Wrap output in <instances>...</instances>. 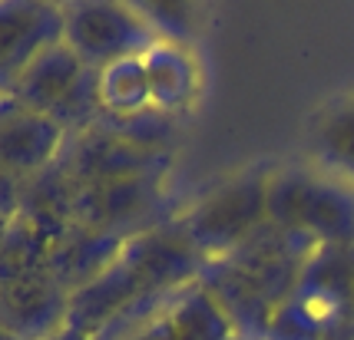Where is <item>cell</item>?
Wrapping results in <instances>:
<instances>
[{
  "label": "cell",
  "mask_w": 354,
  "mask_h": 340,
  "mask_svg": "<svg viewBox=\"0 0 354 340\" xmlns=\"http://www.w3.org/2000/svg\"><path fill=\"white\" fill-rule=\"evenodd\" d=\"M268 221L301 228L318 245H354V188L305 169H285L268 179Z\"/></svg>",
  "instance_id": "cell-1"
},
{
  "label": "cell",
  "mask_w": 354,
  "mask_h": 340,
  "mask_svg": "<svg viewBox=\"0 0 354 340\" xmlns=\"http://www.w3.org/2000/svg\"><path fill=\"white\" fill-rule=\"evenodd\" d=\"M268 179L265 172H245L202 195L189 212L176 215L185 238L202 258H225L268 218Z\"/></svg>",
  "instance_id": "cell-2"
},
{
  "label": "cell",
  "mask_w": 354,
  "mask_h": 340,
  "mask_svg": "<svg viewBox=\"0 0 354 340\" xmlns=\"http://www.w3.org/2000/svg\"><path fill=\"white\" fill-rule=\"evenodd\" d=\"M63 43L93 70H106L120 60L146 57L159 43L153 23L139 14L136 3L77 0L60 3Z\"/></svg>",
  "instance_id": "cell-3"
},
{
  "label": "cell",
  "mask_w": 354,
  "mask_h": 340,
  "mask_svg": "<svg viewBox=\"0 0 354 340\" xmlns=\"http://www.w3.org/2000/svg\"><path fill=\"white\" fill-rule=\"evenodd\" d=\"M57 162L77 186H103V182H123V179H149V175L166 179L172 166L169 155L142 152L120 136L106 132L103 126L66 136Z\"/></svg>",
  "instance_id": "cell-4"
},
{
  "label": "cell",
  "mask_w": 354,
  "mask_h": 340,
  "mask_svg": "<svg viewBox=\"0 0 354 340\" xmlns=\"http://www.w3.org/2000/svg\"><path fill=\"white\" fill-rule=\"evenodd\" d=\"M166 179H123V182H103V186H80L77 192V225H86L93 232L133 234L159 225L156 212L162 208Z\"/></svg>",
  "instance_id": "cell-5"
},
{
  "label": "cell",
  "mask_w": 354,
  "mask_h": 340,
  "mask_svg": "<svg viewBox=\"0 0 354 340\" xmlns=\"http://www.w3.org/2000/svg\"><path fill=\"white\" fill-rule=\"evenodd\" d=\"M120 258L139 278L146 291H183L185 284L199 278L205 258L199 248L185 238L176 218H162L159 225L126 238Z\"/></svg>",
  "instance_id": "cell-6"
},
{
  "label": "cell",
  "mask_w": 354,
  "mask_h": 340,
  "mask_svg": "<svg viewBox=\"0 0 354 340\" xmlns=\"http://www.w3.org/2000/svg\"><path fill=\"white\" fill-rule=\"evenodd\" d=\"M63 40L60 3L0 0V99H10L24 70Z\"/></svg>",
  "instance_id": "cell-7"
},
{
  "label": "cell",
  "mask_w": 354,
  "mask_h": 340,
  "mask_svg": "<svg viewBox=\"0 0 354 340\" xmlns=\"http://www.w3.org/2000/svg\"><path fill=\"white\" fill-rule=\"evenodd\" d=\"M295 301L324 327V337L354 317V258L348 245H322L301 268Z\"/></svg>",
  "instance_id": "cell-8"
},
{
  "label": "cell",
  "mask_w": 354,
  "mask_h": 340,
  "mask_svg": "<svg viewBox=\"0 0 354 340\" xmlns=\"http://www.w3.org/2000/svg\"><path fill=\"white\" fill-rule=\"evenodd\" d=\"M66 132L50 116L20 109L7 99L0 109V172L14 182H27L50 169L60 155Z\"/></svg>",
  "instance_id": "cell-9"
},
{
  "label": "cell",
  "mask_w": 354,
  "mask_h": 340,
  "mask_svg": "<svg viewBox=\"0 0 354 340\" xmlns=\"http://www.w3.org/2000/svg\"><path fill=\"white\" fill-rule=\"evenodd\" d=\"M66 310H70V294L50 278V271L10 281L0 291V327L20 340L53 337L66 327Z\"/></svg>",
  "instance_id": "cell-10"
},
{
  "label": "cell",
  "mask_w": 354,
  "mask_h": 340,
  "mask_svg": "<svg viewBox=\"0 0 354 340\" xmlns=\"http://www.w3.org/2000/svg\"><path fill=\"white\" fill-rule=\"evenodd\" d=\"M196 281L222 304V310L229 314L232 327L242 340L268 337V327H272L278 308L268 301L262 284L252 274H245L239 264H232L229 258H205Z\"/></svg>",
  "instance_id": "cell-11"
},
{
  "label": "cell",
  "mask_w": 354,
  "mask_h": 340,
  "mask_svg": "<svg viewBox=\"0 0 354 340\" xmlns=\"http://www.w3.org/2000/svg\"><path fill=\"white\" fill-rule=\"evenodd\" d=\"M126 238L106 232H93L86 225H73L50 245L46 271L66 294L83 291L90 281H96L109 264L120 258Z\"/></svg>",
  "instance_id": "cell-12"
},
{
  "label": "cell",
  "mask_w": 354,
  "mask_h": 340,
  "mask_svg": "<svg viewBox=\"0 0 354 340\" xmlns=\"http://www.w3.org/2000/svg\"><path fill=\"white\" fill-rule=\"evenodd\" d=\"M86 70H90V66L60 40V43L46 47L44 53L24 70V77H20V83H17V90L10 99H14L20 109L50 116V112L70 96V90L83 79Z\"/></svg>",
  "instance_id": "cell-13"
},
{
  "label": "cell",
  "mask_w": 354,
  "mask_h": 340,
  "mask_svg": "<svg viewBox=\"0 0 354 340\" xmlns=\"http://www.w3.org/2000/svg\"><path fill=\"white\" fill-rule=\"evenodd\" d=\"M77 192L80 186L63 172L60 162H53L40 175L20 182L17 215L27 218L33 228L44 238H50V245H53L60 234H66L77 225Z\"/></svg>",
  "instance_id": "cell-14"
},
{
  "label": "cell",
  "mask_w": 354,
  "mask_h": 340,
  "mask_svg": "<svg viewBox=\"0 0 354 340\" xmlns=\"http://www.w3.org/2000/svg\"><path fill=\"white\" fill-rule=\"evenodd\" d=\"M139 294H146V288L139 284V278L126 268L123 258L109 264L106 271L96 281H90L83 291L70 294V310H66V327H73L80 334L93 337L126 308L133 304Z\"/></svg>",
  "instance_id": "cell-15"
},
{
  "label": "cell",
  "mask_w": 354,
  "mask_h": 340,
  "mask_svg": "<svg viewBox=\"0 0 354 340\" xmlns=\"http://www.w3.org/2000/svg\"><path fill=\"white\" fill-rule=\"evenodd\" d=\"M146 79H149V96L153 106L162 112H183L192 106V99L199 93V63L192 60V53L179 43H166L159 40L146 57Z\"/></svg>",
  "instance_id": "cell-16"
},
{
  "label": "cell",
  "mask_w": 354,
  "mask_h": 340,
  "mask_svg": "<svg viewBox=\"0 0 354 340\" xmlns=\"http://www.w3.org/2000/svg\"><path fill=\"white\" fill-rule=\"evenodd\" d=\"M166 321L176 340H229L235 337L229 314L222 310L212 294L202 288L199 281L185 284L183 291L172 297Z\"/></svg>",
  "instance_id": "cell-17"
},
{
  "label": "cell",
  "mask_w": 354,
  "mask_h": 340,
  "mask_svg": "<svg viewBox=\"0 0 354 340\" xmlns=\"http://www.w3.org/2000/svg\"><path fill=\"white\" fill-rule=\"evenodd\" d=\"M311 146L324 172L354 188V96L324 109L315 123Z\"/></svg>",
  "instance_id": "cell-18"
},
{
  "label": "cell",
  "mask_w": 354,
  "mask_h": 340,
  "mask_svg": "<svg viewBox=\"0 0 354 340\" xmlns=\"http://www.w3.org/2000/svg\"><path fill=\"white\" fill-rule=\"evenodd\" d=\"M46 258H50V238H44L24 215L10 218L0 238V284L46 271Z\"/></svg>",
  "instance_id": "cell-19"
},
{
  "label": "cell",
  "mask_w": 354,
  "mask_h": 340,
  "mask_svg": "<svg viewBox=\"0 0 354 340\" xmlns=\"http://www.w3.org/2000/svg\"><path fill=\"white\" fill-rule=\"evenodd\" d=\"M100 99H103L106 116H133L139 109L153 106L142 57L120 60L106 70H100Z\"/></svg>",
  "instance_id": "cell-20"
},
{
  "label": "cell",
  "mask_w": 354,
  "mask_h": 340,
  "mask_svg": "<svg viewBox=\"0 0 354 340\" xmlns=\"http://www.w3.org/2000/svg\"><path fill=\"white\" fill-rule=\"evenodd\" d=\"M96 126H103L106 132L120 136L123 142L136 146L142 152H156V155H169V146L176 142V129H179L172 112H162L156 106L139 109L133 116H106L103 112V119Z\"/></svg>",
  "instance_id": "cell-21"
},
{
  "label": "cell",
  "mask_w": 354,
  "mask_h": 340,
  "mask_svg": "<svg viewBox=\"0 0 354 340\" xmlns=\"http://www.w3.org/2000/svg\"><path fill=\"white\" fill-rule=\"evenodd\" d=\"M265 340H324V327L308 308H301L295 297H288L275 310Z\"/></svg>",
  "instance_id": "cell-22"
},
{
  "label": "cell",
  "mask_w": 354,
  "mask_h": 340,
  "mask_svg": "<svg viewBox=\"0 0 354 340\" xmlns=\"http://www.w3.org/2000/svg\"><path fill=\"white\" fill-rule=\"evenodd\" d=\"M139 14L146 17L149 23H153V30L159 40H166V43H179L183 47L185 40L192 37V10L189 7H183V3H156V7H149V3H136Z\"/></svg>",
  "instance_id": "cell-23"
},
{
  "label": "cell",
  "mask_w": 354,
  "mask_h": 340,
  "mask_svg": "<svg viewBox=\"0 0 354 340\" xmlns=\"http://www.w3.org/2000/svg\"><path fill=\"white\" fill-rule=\"evenodd\" d=\"M20 208V182L0 172V218H14Z\"/></svg>",
  "instance_id": "cell-24"
},
{
  "label": "cell",
  "mask_w": 354,
  "mask_h": 340,
  "mask_svg": "<svg viewBox=\"0 0 354 340\" xmlns=\"http://www.w3.org/2000/svg\"><path fill=\"white\" fill-rule=\"evenodd\" d=\"M133 340H176L172 337V330H169V321H166V314L159 317V321H153V324L146 327L139 337H133Z\"/></svg>",
  "instance_id": "cell-25"
},
{
  "label": "cell",
  "mask_w": 354,
  "mask_h": 340,
  "mask_svg": "<svg viewBox=\"0 0 354 340\" xmlns=\"http://www.w3.org/2000/svg\"><path fill=\"white\" fill-rule=\"evenodd\" d=\"M46 340H90V337L80 334V330H73V327H63V330H57L53 337H46Z\"/></svg>",
  "instance_id": "cell-26"
},
{
  "label": "cell",
  "mask_w": 354,
  "mask_h": 340,
  "mask_svg": "<svg viewBox=\"0 0 354 340\" xmlns=\"http://www.w3.org/2000/svg\"><path fill=\"white\" fill-rule=\"evenodd\" d=\"M0 340H20V337H14L10 330H3V327H0Z\"/></svg>",
  "instance_id": "cell-27"
},
{
  "label": "cell",
  "mask_w": 354,
  "mask_h": 340,
  "mask_svg": "<svg viewBox=\"0 0 354 340\" xmlns=\"http://www.w3.org/2000/svg\"><path fill=\"white\" fill-rule=\"evenodd\" d=\"M229 340H242V337H239V334H235V337H229Z\"/></svg>",
  "instance_id": "cell-28"
},
{
  "label": "cell",
  "mask_w": 354,
  "mask_h": 340,
  "mask_svg": "<svg viewBox=\"0 0 354 340\" xmlns=\"http://www.w3.org/2000/svg\"><path fill=\"white\" fill-rule=\"evenodd\" d=\"M3 103H7V99H0V109H3Z\"/></svg>",
  "instance_id": "cell-29"
},
{
  "label": "cell",
  "mask_w": 354,
  "mask_h": 340,
  "mask_svg": "<svg viewBox=\"0 0 354 340\" xmlns=\"http://www.w3.org/2000/svg\"><path fill=\"white\" fill-rule=\"evenodd\" d=\"M351 258H354V245H351Z\"/></svg>",
  "instance_id": "cell-30"
},
{
  "label": "cell",
  "mask_w": 354,
  "mask_h": 340,
  "mask_svg": "<svg viewBox=\"0 0 354 340\" xmlns=\"http://www.w3.org/2000/svg\"><path fill=\"white\" fill-rule=\"evenodd\" d=\"M0 291H3V284H0Z\"/></svg>",
  "instance_id": "cell-31"
}]
</instances>
